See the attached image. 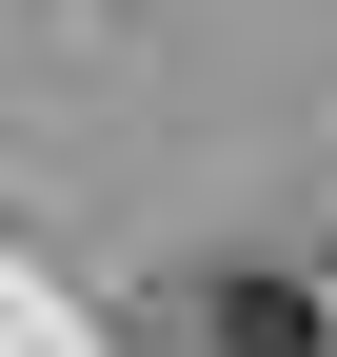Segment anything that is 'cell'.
Returning <instances> with one entry per match:
<instances>
[{
  "instance_id": "cell-1",
  "label": "cell",
  "mask_w": 337,
  "mask_h": 357,
  "mask_svg": "<svg viewBox=\"0 0 337 357\" xmlns=\"http://www.w3.org/2000/svg\"><path fill=\"white\" fill-rule=\"evenodd\" d=\"M198 337H219V357H318V318H298V298H219Z\"/></svg>"
}]
</instances>
